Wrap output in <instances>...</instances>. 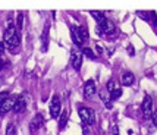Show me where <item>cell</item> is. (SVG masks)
Instances as JSON below:
<instances>
[{
  "instance_id": "f1b7e54d",
  "label": "cell",
  "mask_w": 157,
  "mask_h": 135,
  "mask_svg": "<svg viewBox=\"0 0 157 135\" xmlns=\"http://www.w3.org/2000/svg\"><path fill=\"white\" fill-rule=\"evenodd\" d=\"M151 119H153V123H154V125L157 126V112H154V113H153V116H151Z\"/></svg>"
},
{
  "instance_id": "7402d4cb",
  "label": "cell",
  "mask_w": 157,
  "mask_h": 135,
  "mask_svg": "<svg viewBox=\"0 0 157 135\" xmlns=\"http://www.w3.org/2000/svg\"><path fill=\"white\" fill-rule=\"evenodd\" d=\"M22 22H24V15L18 14V18H16V28H18V29L22 28Z\"/></svg>"
},
{
  "instance_id": "d4e9b609",
  "label": "cell",
  "mask_w": 157,
  "mask_h": 135,
  "mask_svg": "<svg viewBox=\"0 0 157 135\" xmlns=\"http://www.w3.org/2000/svg\"><path fill=\"white\" fill-rule=\"evenodd\" d=\"M5 50H6V44H5V41H0V56L5 53Z\"/></svg>"
},
{
  "instance_id": "cb8c5ba5",
  "label": "cell",
  "mask_w": 157,
  "mask_h": 135,
  "mask_svg": "<svg viewBox=\"0 0 157 135\" xmlns=\"http://www.w3.org/2000/svg\"><path fill=\"white\" fill-rule=\"evenodd\" d=\"M150 18L153 19V24H154V27H157V14L154 10H151L150 12Z\"/></svg>"
},
{
  "instance_id": "8fae6325",
  "label": "cell",
  "mask_w": 157,
  "mask_h": 135,
  "mask_svg": "<svg viewBox=\"0 0 157 135\" xmlns=\"http://www.w3.org/2000/svg\"><path fill=\"white\" fill-rule=\"evenodd\" d=\"M43 123H44V118H43V115H41V113H37L35 118L31 121V123H29V129H31V132L38 131V129L43 126Z\"/></svg>"
},
{
  "instance_id": "8992f818",
  "label": "cell",
  "mask_w": 157,
  "mask_h": 135,
  "mask_svg": "<svg viewBox=\"0 0 157 135\" xmlns=\"http://www.w3.org/2000/svg\"><path fill=\"white\" fill-rule=\"evenodd\" d=\"M141 110H143V115L145 119H151V116H153V98H151V95L147 94L144 97Z\"/></svg>"
},
{
  "instance_id": "7a4b0ae2",
  "label": "cell",
  "mask_w": 157,
  "mask_h": 135,
  "mask_svg": "<svg viewBox=\"0 0 157 135\" xmlns=\"http://www.w3.org/2000/svg\"><path fill=\"white\" fill-rule=\"evenodd\" d=\"M96 33L98 34V35H109V40H116L117 35H119L117 28L115 27V24L109 19H104L101 24H97Z\"/></svg>"
},
{
  "instance_id": "9a60e30c",
  "label": "cell",
  "mask_w": 157,
  "mask_h": 135,
  "mask_svg": "<svg viewBox=\"0 0 157 135\" xmlns=\"http://www.w3.org/2000/svg\"><path fill=\"white\" fill-rule=\"evenodd\" d=\"M91 16L97 21V24H101L103 21L106 19L104 14H103V12H100V10H91Z\"/></svg>"
},
{
  "instance_id": "4316f807",
  "label": "cell",
  "mask_w": 157,
  "mask_h": 135,
  "mask_svg": "<svg viewBox=\"0 0 157 135\" xmlns=\"http://www.w3.org/2000/svg\"><path fill=\"white\" fill-rule=\"evenodd\" d=\"M110 134H112V135H119V128H117V126H112Z\"/></svg>"
},
{
  "instance_id": "ffe728a7",
  "label": "cell",
  "mask_w": 157,
  "mask_h": 135,
  "mask_svg": "<svg viewBox=\"0 0 157 135\" xmlns=\"http://www.w3.org/2000/svg\"><path fill=\"white\" fill-rule=\"evenodd\" d=\"M6 135H16V126L13 123H9L6 128Z\"/></svg>"
},
{
  "instance_id": "5bb4252c",
  "label": "cell",
  "mask_w": 157,
  "mask_h": 135,
  "mask_svg": "<svg viewBox=\"0 0 157 135\" xmlns=\"http://www.w3.org/2000/svg\"><path fill=\"white\" fill-rule=\"evenodd\" d=\"M100 98H101L103 101H104V104H106V109H112L113 106H112V98H110V94H107L106 91H101L100 93Z\"/></svg>"
},
{
  "instance_id": "d6986e66",
  "label": "cell",
  "mask_w": 157,
  "mask_h": 135,
  "mask_svg": "<svg viewBox=\"0 0 157 135\" xmlns=\"http://www.w3.org/2000/svg\"><path fill=\"white\" fill-rule=\"evenodd\" d=\"M137 16L141 18V19H144V21H150V12H145V10H138Z\"/></svg>"
},
{
  "instance_id": "484cf974",
  "label": "cell",
  "mask_w": 157,
  "mask_h": 135,
  "mask_svg": "<svg viewBox=\"0 0 157 135\" xmlns=\"http://www.w3.org/2000/svg\"><path fill=\"white\" fill-rule=\"evenodd\" d=\"M82 134H84V135H90V126H88V125H84V126H82Z\"/></svg>"
},
{
  "instance_id": "f546056e",
  "label": "cell",
  "mask_w": 157,
  "mask_h": 135,
  "mask_svg": "<svg viewBox=\"0 0 157 135\" xmlns=\"http://www.w3.org/2000/svg\"><path fill=\"white\" fill-rule=\"evenodd\" d=\"M3 68H5V60H3V59H0V72L3 71Z\"/></svg>"
},
{
  "instance_id": "277c9868",
  "label": "cell",
  "mask_w": 157,
  "mask_h": 135,
  "mask_svg": "<svg viewBox=\"0 0 157 135\" xmlns=\"http://www.w3.org/2000/svg\"><path fill=\"white\" fill-rule=\"evenodd\" d=\"M71 37H72V41H74V44H75L76 47H82L85 38H84V35H82L81 27L72 25V27H71Z\"/></svg>"
},
{
  "instance_id": "603a6c76",
  "label": "cell",
  "mask_w": 157,
  "mask_h": 135,
  "mask_svg": "<svg viewBox=\"0 0 157 135\" xmlns=\"http://www.w3.org/2000/svg\"><path fill=\"white\" fill-rule=\"evenodd\" d=\"M7 97H9V93H7V91H2V93H0V107H2L3 101L6 100Z\"/></svg>"
},
{
  "instance_id": "ac0fdd59",
  "label": "cell",
  "mask_w": 157,
  "mask_h": 135,
  "mask_svg": "<svg viewBox=\"0 0 157 135\" xmlns=\"http://www.w3.org/2000/svg\"><path fill=\"white\" fill-rule=\"evenodd\" d=\"M121 95H122V90H121V88H116L113 93H110V98H112V101L119 100V98H121Z\"/></svg>"
},
{
  "instance_id": "e0dca14e",
  "label": "cell",
  "mask_w": 157,
  "mask_h": 135,
  "mask_svg": "<svg viewBox=\"0 0 157 135\" xmlns=\"http://www.w3.org/2000/svg\"><path fill=\"white\" fill-rule=\"evenodd\" d=\"M82 54H84V56H87V57H90L91 60H96L97 59V56L94 54V52H93L90 47H82Z\"/></svg>"
},
{
  "instance_id": "83f0119b",
  "label": "cell",
  "mask_w": 157,
  "mask_h": 135,
  "mask_svg": "<svg viewBox=\"0 0 157 135\" xmlns=\"http://www.w3.org/2000/svg\"><path fill=\"white\" fill-rule=\"evenodd\" d=\"M81 31H82V35H84L85 41H87V40H88V31H87L85 28H81Z\"/></svg>"
},
{
  "instance_id": "9c48e42d",
  "label": "cell",
  "mask_w": 157,
  "mask_h": 135,
  "mask_svg": "<svg viewBox=\"0 0 157 135\" xmlns=\"http://www.w3.org/2000/svg\"><path fill=\"white\" fill-rule=\"evenodd\" d=\"M97 87H96V82L93 79H88V81L84 84V97L85 98H91L93 95L96 94Z\"/></svg>"
},
{
  "instance_id": "ba28073f",
  "label": "cell",
  "mask_w": 157,
  "mask_h": 135,
  "mask_svg": "<svg viewBox=\"0 0 157 135\" xmlns=\"http://www.w3.org/2000/svg\"><path fill=\"white\" fill-rule=\"evenodd\" d=\"M71 63H72V66L75 71H79L82 66V53H79L78 50H72L71 52Z\"/></svg>"
},
{
  "instance_id": "44dd1931",
  "label": "cell",
  "mask_w": 157,
  "mask_h": 135,
  "mask_svg": "<svg viewBox=\"0 0 157 135\" xmlns=\"http://www.w3.org/2000/svg\"><path fill=\"white\" fill-rule=\"evenodd\" d=\"M116 88H117L116 87V82L113 81V79H110V81L107 82V91H109V93H113Z\"/></svg>"
},
{
  "instance_id": "30bf717a",
  "label": "cell",
  "mask_w": 157,
  "mask_h": 135,
  "mask_svg": "<svg viewBox=\"0 0 157 135\" xmlns=\"http://www.w3.org/2000/svg\"><path fill=\"white\" fill-rule=\"evenodd\" d=\"M25 109H27V100H25V95L21 94L16 97V101H15V106H13V112L15 113H22Z\"/></svg>"
},
{
  "instance_id": "4dcf8cb0",
  "label": "cell",
  "mask_w": 157,
  "mask_h": 135,
  "mask_svg": "<svg viewBox=\"0 0 157 135\" xmlns=\"http://www.w3.org/2000/svg\"><path fill=\"white\" fill-rule=\"evenodd\" d=\"M128 50H129V54H131V56L135 53V52H134V47H132V46H129V47H128Z\"/></svg>"
},
{
  "instance_id": "52a82bcc",
  "label": "cell",
  "mask_w": 157,
  "mask_h": 135,
  "mask_svg": "<svg viewBox=\"0 0 157 135\" xmlns=\"http://www.w3.org/2000/svg\"><path fill=\"white\" fill-rule=\"evenodd\" d=\"M15 101H16V97L9 94V97L3 101V104H2V107H0V115H6V113H9L10 110H13Z\"/></svg>"
},
{
  "instance_id": "2e32d148",
  "label": "cell",
  "mask_w": 157,
  "mask_h": 135,
  "mask_svg": "<svg viewBox=\"0 0 157 135\" xmlns=\"http://www.w3.org/2000/svg\"><path fill=\"white\" fill-rule=\"evenodd\" d=\"M68 110H63V113L60 115V119H59V129H63L68 123Z\"/></svg>"
},
{
  "instance_id": "4fadbf2b",
  "label": "cell",
  "mask_w": 157,
  "mask_h": 135,
  "mask_svg": "<svg viewBox=\"0 0 157 135\" xmlns=\"http://www.w3.org/2000/svg\"><path fill=\"white\" fill-rule=\"evenodd\" d=\"M41 41H43V47H41V50H43V52H47V47H48V25H46L44 31H43Z\"/></svg>"
},
{
  "instance_id": "3957f363",
  "label": "cell",
  "mask_w": 157,
  "mask_h": 135,
  "mask_svg": "<svg viewBox=\"0 0 157 135\" xmlns=\"http://www.w3.org/2000/svg\"><path fill=\"white\" fill-rule=\"evenodd\" d=\"M78 113H79V118H81L84 125H88V126L94 125V122H96V112L93 109L85 107V106H79L78 107Z\"/></svg>"
},
{
  "instance_id": "7c38bea8",
  "label": "cell",
  "mask_w": 157,
  "mask_h": 135,
  "mask_svg": "<svg viewBox=\"0 0 157 135\" xmlns=\"http://www.w3.org/2000/svg\"><path fill=\"white\" fill-rule=\"evenodd\" d=\"M121 82H122V85H125V87H131V85L135 82V76H134L132 72L126 71V72H123L122 74V79H121Z\"/></svg>"
},
{
  "instance_id": "5b68a950",
  "label": "cell",
  "mask_w": 157,
  "mask_h": 135,
  "mask_svg": "<svg viewBox=\"0 0 157 135\" xmlns=\"http://www.w3.org/2000/svg\"><path fill=\"white\" fill-rule=\"evenodd\" d=\"M60 110H62L60 97H59V95H53V98H52V101H50V116H52L53 119L59 118Z\"/></svg>"
},
{
  "instance_id": "6da1fadb",
  "label": "cell",
  "mask_w": 157,
  "mask_h": 135,
  "mask_svg": "<svg viewBox=\"0 0 157 135\" xmlns=\"http://www.w3.org/2000/svg\"><path fill=\"white\" fill-rule=\"evenodd\" d=\"M3 38H5V44L9 47V50L12 53H16L18 47H19V43H21V37H19V33H18L16 27L12 24V21H9V27L6 28Z\"/></svg>"
}]
</instances>
